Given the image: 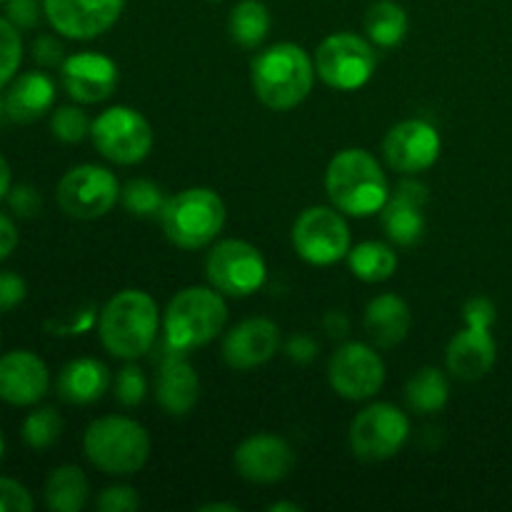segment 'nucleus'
I'll list each match as a JSON object with an SVG mask.
<instances>
[{
    "label": "nucleus",
    "instance_id": "nucleus-1",
    "mask_svg": "<svg viewBox=\"0 0 512 512\" xmlns=\"http://www.w3.org/2000/svg\"><path fill=\"white\" fill-rule=\"evenodd\" d=\"M250 80L260 103L270 110H293L310 95L315 60L295 43H275L250 63Z\"/></svg>",
    "mask_w": 512,
    "mask_h": 512
},
{
    "label": "nucleus",
    "instance_id": "nucleus-2",
    "mask_svg": "<svg viewBox=\"0 0 512 512\" xmlns=\"http://www.w3.org/2000/svg\"><path fill=\"white\" fill-rule=\"evenodd\" d=\"M325 190L335 208L355 218L380 213L390 198L388 178L378 160L363 148L340 150L325 170Z\"/></svg>",
    "mask_w": 512,
    "mask_h": 512
},
{
    "label": "nucleus",
    "instance_id": "nucleus-3",
    "mask_svg": "<svg viewBox=\"0 0 512 512\" xmlns=\"http://www.w3.org/2000/svg\"><path fill=\"white\" fill-rule=\"evenodd\" d=\"M158 305L143 290H120L100 313L98 333L113 358L138 360L158 338Z\"/></svg>",
    "mask_w": 512,
    "mask_h": 512
},
{
    "label": "nucleus",
    "instance_id": "nucleus-4",
    "mask_svg": "<svg viewBox=\"0 0 512 512\" xmlns=\"http://www.w3.org/2000/svg\"><path fill=\"white\" fill-rule=\"evenodd\" d=\"M225 320H228V305L223 293L200 285L180 290L165 308V345L180 355L203 348L213 343L218 333H223Z\"/></svg>",
    "mask_w": 512,
    "mask_h": 512
},
{
    "label": "nucleus",
    "instance_id": "nucleus-5",
    "mask_svg": "<svg viewBox=\"0 0 512 512\" xmlns=\"http://www.w3.org/2000/svg\"><path fill=\"white\" fill-rule=\"evenodd\" d=\"M85 458L108 475H135L150 458V435L135 420L105 415L93 420L83 435Z\"/></svg>",
    "mask_w": 512,
    "mask_h": 512
},
{
    "label": "nucleus",
    "instance_id": "nucleus-6",
    "mask_svg": "<svg viewBox=\"0 0 512 512\" xmlns=\"http://www.w3.org/2000/svg\"><path fill=\"white\" fill-rule=\"evenodd\" d=\"M165 238L183 250H200L213 243L225 225V203L215 190L188 188L165 203L160 213Z\"/></svg>",
    "mask_w": 512,
    "mask_h": 512
},
{
    "label": "nucleus",
    "instance_id": "nucleus-7",
    "mask_svg": "<svg viewBox=\"0 0 512 512\" xmlns=\"http://www.w3.org/2000/svg\"><path fill=\"white\" fill-rule=\"evenodd\" d=\"M90 138L103 158L118 165H135L153 148V128L143 113L128 105L103 110L90 125Z\"/></svg>",
    "mask_w": 512,
    "mask_h": 512
},
{
    "label": "nucleus",
    "instance_id": "nucleus-8",
    "mask_svg": "<svg viewBox=\"0 0 512 512\" xmlns=\"http://www.w3.org/2000/svg\"><path fill=\"white\" fill-rule=\"evenodd\" d=\"M315 73L335 90H358L373 78L378 55L373 43L353 33L328 35L315 50Z\"/></svg>",
    "mask_w": 512,
    "mask_h": 512
},
{
    "label": "nucleus",
    "instance_id": "nucleus-9",
    "mask_svg": "<svg viewBox=\"0 0 512 512\" xmlns=\"http://www.w3.org/2000/svg\"><path fill=\"white\" fill-rule=\"evenodd\" d=\"M205 273L218 293L230 295V298H248L263 288L268 268H265L263 253L255 245L230 238L220 240L210 250L205 260Z\"/></svg>",
    "mask_w": 512,
    "mask_h": 512
},
{
    "label": "nucleus",
    "instance_id": "nucleus-10",
    "mask_svg": "<svg viewBox=\"0 0 512 512\" xmlns=\"http://www.w3.org/2000/svg\"><path fill=\"white\" fill-rule=\"evenodd\" d=\"M60 210L75 220H95L108 215L120 198L118 178L103 165H75L60 178L55 190Z\"/></svg>",
    "mask_w": 512,
    "mask_h": 512
},
{
    "label": "nucleus",
    "instance_id": "nucleus-11",
    "mask_svg": "<svg viewBox=\"0 0 512 512\" xmlns=\"http://www.w3.org/2000/svg\"><path fill=\"white\" fill-rule=\"evenodd\" d=\"M410 435V420L390 403H373L350 423V448L365 463H383L400 453Z\"/></svg>",
    "mask_w": 512,
    "mask_h": 512
},
{
    "label": "nucleus",
    "instance_id": "nucleus-12",
    "mask_svg": "<svg viewBox=\"0 0 512 512\" xmlns=\"http://www.w3.org/2000/svg\"><path fill=\"white\" fill-rule=\"evenodd\" d=\"M293 248L310 265L338 263L350 253L348 223L338 210L325 205L303 210L293 225Z\"/></svg>",
    "mask_w": 512,
    "mask_h": 512
},
{
    "label": "nucleus",
    "instance_id": "nucleus-13",
    "mask_svg": "<svg viewBox=\"0 0 512 512\" xmlns=\"http://www.w3.org/2000/svg\"><path fill=\"white\" fill-rule=\"evenodd\" d=\"M328 380L345 400H370L385 383V363L370 345L345 343L328 363Z\"/></svg>",
    "mask_w": 512,
    "mask_h": 512
},
{
    "label": "nucleus",
    "instance_id": "nucleus-14",
    "mask_svg": "<svg viewBox=\"0 0 512 512\" xmlns=\"http://www.w3.org/2000/svg\"><path fill=\"white\" fill-rule=\"evenodd\" d=\"M125 0H43L55 33L70 40H93L118 23Z\"/></svg>",
    "mask_w": 512,
    "mask_h": 512
},
{
    "label": "nucleus",
    "instance_id": "nucleus-15",
    "mask_svg": "<svg viewBox=\"0 0 512 512\" xmlns=\"http://www.w3.org/2000/svg\"><path fill=\"white\" fill-rule=\"evenodd\" d=\"M383 153L398 173H423L440 158V133L428 120H403L385 135Z\"/></svg>",
    "mask_w": 512,
    "mask_h": 512
},
{
    "label": "nucleus",
    "instance_id": "nucleus-16",
    "mask_svg": "<svg viewBox=\"0 0 512 512\" xmlns=\"http://www.w3.org/2000/svg\"><path fill=\"white\" fill-rule=\"evenodd\" d=\"M235 470L243 480L255 485H273L288 478L295 468V453L283 438L258 433L245 438L235 448Z\"/></svg>",
    "mask_w": 512,
    "mask_h": 512
},
{
    "label": "nucleus",
    "instance_id": "nucleus-17",
    "mask_svg": "<svg viewBox=\"0 0 512 512\" xmlns=\"http://www.w3.org/2000/svg\"><path fill=\"white\" fill-rule=\"evenodd\" d=\"M60 78H63V88L68 90L70 98L85 105L108 100L120 83L115 60H110L108 55L93 53V50L68 55L60 65Z\"/></svg>",
    "mask_w": 512,
    "mask_h": 512
},
{
    "label": "nucleus",
    "instance_id": "nucleus-18",
    "mask_svg": "<svg viewBox=\"0 0 512 512\" xmlns=\"http://www.w3.org/2000/svg\"><path fill=\"white\" fill-rule=\"evenodd\" d=\"M50 388L48 365L30 350L0 355V400L8 405H35Z\"/></svg>",
    "mask_w": 512,
    "mask_h": 512
},
{
    "label": "nucleus",
    "instance_id": "nucleus-19",
    "mask_svg": "<svg viewBox=\"0 0 512 512\" xmlns=\"http://www.w3.org/2000/svg\"><path fill=\"white\" fill-rule=\"evenodd\" d=\"M280 350V330L268 318H250L235 325L223 340V360L233 370H253L273 360Z\"/></svg>",
    "mask_w": 512,
    "mask_h": 512
},
{
    "label": "nucleus",
    "instance_id": "nucleus-20",
    "mask_svg": "<svg viewBox=\"0 0 512 512\" xmlns=\"http://www.w3.org/2000/svg\"><path fill=\"white\" fill-rule=\"evenodd\" d=\"M425 205H428V188L418 180H400L385 208L380 210L385 235L395 245L418 243L425 230Z\"/></svg>",
    "mask_w": 512,
    "mask_h": 512
},
{
    "label": "nucleus",
    "instance_id": "nucleus-21",
    "mask_svg": "<svg viewBox=\"0 0 512 512\" xmlns=\"http://www.w3.org/2000/svg\"><path fill=\"white\" fill-rule=\"evenodd\" d=\"M493 328H480V325H465L448 345L445 363L453 378L463 383H475L485 378L493 370L498 360V345H495Z\"/></svg>",
    "mask_w": 512,
    "mask_h": 512
},
{
    "label": "nucleus",
    "instance_id": "nucleus-22",
    "mask_svg": "<svg viewBox=\"0 0 512 512\" xmlns=\"http://www.w3.org/2000/svg\"><path fill=\"white\" fill-rule=\"evenodd\" d=\"M168 348V345H165ZM200 378L193 365L180 353L168 348V358L160 363L158 380H155V400L168 415H188L198 405Z\"/></svg>",
    "mask_w": 512,
    "mask_h": 512
},
{
    "label": "nucleus",
    "instance_id": "nucleus-23",
    "mask_svg": "<svg viewBox=\"0 0 512 512\" xmlns=\"http://www.w3.org/2000/svg\"><path fill=\"white\" fill-rule=\"evenodd\" d=\"M55 103V83L45 73L30 70L10 80L8 93L3 95V113L13 123H33L43 118Z\"/></svg>",
    "mask_w": 512,
    "mask_h": 512
},
{
    "label": "nucleus",
    "instance_id": "nucleus-24",
    "mask_svg": "<svg viewBox=\"0 0 512 512\" xmlns=\"http://www.w3.org/2000/svg\"><path fill=\"white\" fill-rule=\"evenodd\" d=\"M413 325L408 303L395 293H383L370 300L365 310V333L378 348H395L403 343Z\"/></svg>",
    "mask_w": 512,
    "mask_h": 512
},
{
    "label": "nucleus",
    "instance_id": "nucleus-25",
    "mask_svg": "<svg viewBox=\"0 0 512 512\" xmlns=\"http://www.w3.org/2000/svg\"><path fill=\"white\" fill-rule=\"evenodd\" d=\"M110 388V370L95 358L70 360L58 375L60 400L70 405H90Z\"/></svg>",
    "mask_w": 512,
    "mask_h": 512
},
{
    "label": "nucleus",
    "instance_id": "nucleus-26",
    "mask_svg": "<svg viewBox=\"0 0 512 512\" xmlns=\"http://www.w3.org/2000/svg\"><path fill=\"white\" fill-rule=\"evenodd\" d=\"M90 485L78 465H60L45 480V505L55 512H78L88 503Z\"/></svg>",
    "mask_w": 512,
    "mask_h": 512
},
{
    "label": "nucleus",
    "instance_id": "nucleus-27",
    "mask_svg": "<svg viewBox=\"0 0 512 512\" xmlns=\"http://www.w3.org/2000/svg\"><path fill=\"white\" fill-rule=\"evenodd\" d=\"M365 30L373 45L395 48L408 35V13L395 0H375L365 13Z\"/></svg>",
    "mask_w": 512,
    "mask_h": 512
},
{
    "label": "nucleus",
    "instance_id": "nucleus-28",
    "mask_svg": "<svg viewBox=\"0 0 512 512\" xmlns=\"http://www.w3.org/2000/svg\"><path fill=\"white\" fill-rule=\"evenodd\" d=\"M348 265L355 278L363 283H383V280L393 278V273L398 270V255L390 245L365 240V243L350 248Z\"/></svg>",
    "mask_w": 512,
    "mask_h": 512
},
{
    "label": "nucleus",
    "instance_id": "nucleus-29",
    "mask_svg": "<svg viewBox=\"0 0 512 512\" xmlns=\"http://www.w3.org/2000/svg\"><path fill=\"white\" fill-rule=\"evenodd\" d=\"M270 10L260 0H240L228 18V33L240 48H258L270 33Z\"/></svg>",
    "mask_w": 512,
    "mask_h": 512
},
{
    "label": "nucleus",
    "instance_id": "nucleus-30",
    "mask_svg": "<svg viewBox=\"0 0 512 512\" xmlns=\"http://www.w3.org/2000/svg\"><path fill=\"white\" fill-rule=\"evenodd\" d=\"M450 383L438 368H423L405 385V400L410 410L420 415H433L448 405Z\"/></svg>",
    "mask_w": 512,
    "mask_h": 512
},
{
    "label": "nucleus",
    "instance_id": "nucleus-31",
    "mask_svg": "<svg viewBox=\"0 0 512 512\" xmlns=\"http://www.w3.org/2000/svg\"><path fill=\"white\" fill-rule=\"evenodd\" d=\"M120 200H123L125 210L135 218H160L165 203L163 190L150 180H130L123 190H120Z\"/></svg>",
    "mask_w": 512,
    "mask_h": 512
},
{
    "label": "nucleus",
    "instance_id": "nucleus-32",
    "mask_svg": "<svg viewBox=\"0 0 512 512\" xmlns=\"http://www.w3.org/2000/svg\"><path fill=\"white\" fill-rule=\"evenodd\" d=\"M63 433V418L55 408H38L23 420V443L33 450L53 448Z\"/></svg>",
    "mask_w": 512,
    "mask_h": 512
},
{
    "label": "nucleus",
    "instance_id": "nucleus-33",
    "mask_svg": "<svg viewBox=\"0 0 512 512\" xmlns=\"http://www.w3.org/2000/svg\"><path fill=\"white\" fill-rule=\"evenodd\" d=\"M23 63V40L18 28L0 15V88L10 83Z\"/></svg>",
    "mask_w": 512,
    "mask_h": 512
},
{
    "label": "nucleus",
    "instance_id": "nucleus-34",
    "mask_svg": "<svg viewBox=\"0 0 512 512\" xmlns=\"http://www.w3.org/2000/svg\"><path fill=\"white\" fill-rule=\"evenodd\" d=\"M90 125L93 123L88 120V115L75 105H63L50 118V130L60 143H80L90 135Z\"/></svg>",
    "mask_w": 512,
    "mask_h": 512
},
{
    "label": "nucleus",
    "instance_id": "nucleus-35",
    "mask_svg": "<svg viewBox=\"0 0 512 512\" xmlns=\"http://www.w3.org/2000/svg\"><path fill=\"white\" fill-rule=\"evenodd\" d=\"M113 393L115 400L125 408H135L145 400L148 395V380H145L143 370L138 365H125L118 373V378L113 380Z\"/></svg>",
    "mask_w": 512,
    "mask_h": 512
},
{
    "label": "nucleus",
    "instance_id": "nucleus-36",
    "mask_svg": "<svg viewBox=\"0 0 512 512\" xmlns=\"http://www.w3.org/2000/svg\"><path fill=\"white\" fill-rule=\"evenodd\" d=\"M35 508L33 495L13 478H0V512H30Z\"/></svg>",
    "mask_w": 512,
    "mask_h": 512
},
{
    "label": "nucleus",
    "instance_id": "nucleus-37",
    "mask_svg": "<svg viewBox=\"0 0 512 512\" xmlns=\"http://www.w3.org/2000/svg\"><path fill=\"white\" fill-rule=\"evenodd\" d=\"M98 510L100 512H130L138 510L140 498L138 490L130 488V485H113V488L103 490L98 498Z\"/></svg>",
    "mask_w": 512,
    "mask_h": 512
},
{
    "label": "nucleus",
    "instance_id": "nucleus-38",
    "mask_svg": "<svg viewBox=\"0 0 512 512\" xmlns=\"http://www.w3.org/2000/svg\"><path fill=\"white\" fill-rule=\"evenodd\" d=\"M5 18L18 30L35 28L43 10V0H5Z\"/></svg>",
    "mask_w": 512,
    "mask_h": 512
},
{
    "label": "nucleus",
    "instance_id": "nucleus-39",
    "mask_svg": "<svg viewBox=\"0 0 512 512\" xmlns=\"http://www.w3.org/2000/svg\"><path fill=\"white\" fill-rule=\"evenodd\" d=\"M8 205L18 218H33V215L40 213V193L33 188V185H15L8 193Z\"/></svg>",
    "mask_w": 512,
    "mask_h": 512
},
{
    "label": "nucleus",
    "instance_id": "nucleus-40",
    "mask_svg": "<svg viewBox=\"0 0 512 512\" xmlns=\"http://www.w3.org/2000/svg\"><path fill=\"white\" fill-rule=\"evenodd\" d=\"M25 280L20 275L8 273V270H0V310H13L18 308L25 300Z\"/></svg>",
    "mask_w": 512,
    "mask_h": 512
},
{
    "label": "nucleus",
    "instance_id": "nucleus-41",
    "mask_svg": "<svg viewBox=\"0 0 512 512\" xmlns=\"http://www.w3.org/2000/svg\"><path fill=\"white\" fill-rule=\"evenodd\" d=\"M495 318H498V313H495L493 300L473 298V300H468V303H465V308H463L465 325H480V328H493Z\"/></svg>",
    "mask_w": 512,
    "mask_h": 512
},
{
    "label": "nucleus",
    "instance_id": "nucleus-42",
    "mask_svg": "<svg viewBox=\"0 0 512 512\" xmlns=\"http://www.w3.org/2000/svg\"><path fill=\"white\" fill-rule=\"evenodd\" d=\"M33 60L43 68H55L63 65V45L53 38V35H40L33 43Z\"/></svg>",
    "mask_w": 512,
    "mask_h": 512
},
{
    "label": "nucleus",
    "instance_id": "nucleus-43",
    "mask_svg": "<svg viewBox=\"0 0 512 512\" xmlns=\"http://www.w3.org/2000/svg\"><path fill=\"white\" fill-rule=\"evenodd\" d=\"M285 355H288L293 363L308 365L310 360L318 355V343H315L310 335H293V338L285 343Z\"/></svg>",
    "mask_w": 512,
    "mask_h": 512
},
{
    "label": "nucleus",
    "instance_id": "nucleus-44",
    "mask_svg": "<svg viewBox=\"0 0 512 512\" xmlns=\"http://www.w3.org/2000/svg\"><path fill=\"white\" fill-rule=\"evenodd\" d=\"M15 248H18V228L8 215L0 213V263L10 258Z\"/></svg>",
    "mask_w": 512,
    "mask_h": 512
},
{
    "label": "nucleus",
    "instance_id": "nucleus-45",
    "mask_svg": "<svg viewBox=\"0 0 512 512\" xmlns=\"http://www.w3.org/2000/svg\"><path fill=\"white\" fill-rule=\"evenodd\" d=\"M323 328L330 338H345L350 333V320L348 315L340 313V310H330L323 320Z\"/></svg>",
    "mask_w": 512,
    "mask_h": 512
},
{
    "label": "nucleus",
    "instance_id": "nucleus-46",
    "mask_svg": "<svg viewBox=\"0 0 512 512\" xmlns=\"http://www.w3.org/2000/svg\"><path fill=\"white\" fill-rule=\"evenodd\" d=\"M10 188H13V185H10V165H8V160L0 155V200L8 198Z\"/></svg>",
    "mask_w": 512,
    "mask_h": 512
},
{
    "label": "nucleus",
    "instance_id": "nucleus-47",
    "mask_svg": "<svg viewBox=\"0 0 512 512\" xmlns=\"http://www.w3.org/2000/svg\"><path fill=\"white\" fill-rule=\"evenodd\" d=\"M200 510L203 512H238L235 505H225V503H210V505H203Z\"/></svg>",
    "mask_w": 512,
    "mask_h": 512
},
{
    "label": "nucleus",
    "instance_id": "nucleus-48",
    "mask_svg": "<svg viewBox=\"0 0 512 512\" xmlns=\"http://www.w3.org/2000/svg\"><path fill=\"white\" fill-rule=\"evenodd\" d=\"M268 510L270 512H300V505H295V503H273Z\"/></svg>",
    "mask_w": 512,
    "mask_h": 512
},
{
    "label": "nucleus",
    "instance_id": "nucleus-49",
    "mask_svg": "<svg viewBox=\"0 0 512 512\" xmlns=\"http://www.w3.org/2000/svg\"><path fill=\"white\" fill-rule=\"evenodd\" d=\"M5 455V438H3V430H0V460H3Z\"/></svg>",
    "mask_w": 512,
    "mask_h": 512
},
{
    "label": "nucleus",
    "instance_id": "nucleus-50",
    "mask_svg": "<svg viewBox=\"0 0 512 512\" xmlns=\"http://www.w3.org/2000/svg\"><path fill=\"white\" fill-rule=\"evenodd\" d=\"M208 3H220V0H208Z\"/></svg>",
    "mask_w": 512,
    "mask_h": 512
},
{
    "label": "nucleus",
    "instance_id": "nucleus-51",
    "mask_svg": "<svg viewBox=\"0 0 512 512\" xmlns=\"http://www.w3.org/2000/svg\"><path fill=\"white\" fill-rule=\"evenodd\" d=\"M0 3H5V0H0Z\"/></svg>",
    "mask_w": 512,
    "mask_h": 512
}]
</instances>
